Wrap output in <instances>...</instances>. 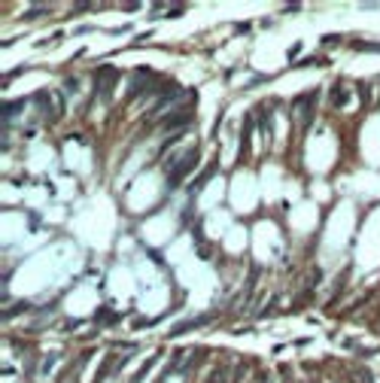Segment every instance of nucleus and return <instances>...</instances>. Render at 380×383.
I'll list each match as a JSON object with an SVG mask.
<instances>
[{"instance_id":"obj_1","label":"nucleus","mask_w":380,"mask_h":383,"mask_svg":"<svg viewBox=\"0 0 380 383\" xmlns=\"http://www.w3.org/2000/svg\"><path fill=\"white\" fill-rule=\"evenodd\" d=\"M152 88H158L155 73H152V70H146V67H140V70H134V79H131L128 97H140V94H146V91H152Z\"/></svg>"},{"instance_id":"obj_2","label":"nucleus","mask_w":380,"mask_h":383,"mask_svg":"<svg viewBox=\"0 0 380 383\" xmlns=\"http://www.w3.org/2000/svg\"><path fill=\"white\" fill-rule=\"evenodd\" d=\"M116 79H119V70H116V67H100V70L94 73V94H97V97H107V94L113 91Z\"/></svg>"},{"instance_id":"obj_3","label":"nucleus","mask_w":380,"mask_h":383,"mask_svg":"<svg viewBox=\"0 0 380 383\" xmlns=\"http://www.w3.org/2000/svg\"><path fill=\"white\" fill-rule=\"evenodd\" d=\"M314 100H317V91H307V94H301L298 100H295V122L301 125V128H307V122H310V116H314Z\"/></svg>"},{"instance_id":"obj_4","label":"nucleus","mask_w":380,"mask_h":383,"mask_svg":"<svg viewBox=\"0 0 380 383\" xmlns=\"http://www.w3.org/2000/svg\"><path fill=\"white\" fill-rule=\"evenodd\" d=\"M198 158H201V155H198V149H189V152H186V155H183L174 167H170V183H180L186 173H192V167L198 164Z\"/></svg>"},{"instance_id":"obj_5","label":"nucleus","mask_w":380,"mask_h":383,"mask_svg":"<svg viewBox=\"0 0 380 383\" xmlns=\"http://www.w3.org/2000/svg\"><path fill=\"white\" fill-rule=\"evenodd\" d=\"M192 122V110H177V113H167L161 119V131H174V128H186Z\"/></svg>"},{"instance_id":"obj_6","label":"nucleus","mask_w":380,"mask_h":383,"mask_svg":"<svg viewBox=\"0 0 380 383\" xmlns=\"http://www.w3.org/2000/svg\"><path fill=\"white\" fill-rule=\"evenodd\" d=\"M207 383H234V368H216Z\"/></svg>"},{"instance_id":"obj_7","label":"nucleus","mask_w":380,"mask_h":383,"mask_svg":"<svg viewBox=\"0 0 380 383\" xmlns=\"http://www.w3.org/2000/svg\"><path fill=\"white\" fill-rule=\"evenodd\" d=\"M21 107H24V100H12V103H6V107H3V119H6V125H9L12 113H15V116L21 113Z\"/></svg>"},{"instance_id":"obj_8","label":"nucleus","mask_w":380,"mask_h":383,"mask_svg":"<svg viewBox=\"0 0 380 383\" xmlns=\"http://www.w3.org/2000/svg\"><path fill=\"white\" fill-rule=\"evenodd\" d=\"M332 100H335V107H344V103H347V88H344V85H335Z\"/></svg>"},{"instance_id":"obj_9","label":"nucleus","mask_w":380,"mask_h":383,"mask_svg":"<svg viewBox=\"0 0 380 383\" xmlns=\"http://www.w3.org/2000/svg\"><path fill=\"white\" fill-rule=\"evenodd\" d=\"M356 380H359V383H374V377H371V371H368V368H356Z\"/></svg>"}]
</instances>
